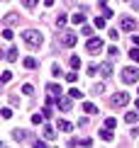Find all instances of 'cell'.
Here are the masks:
<instances>
[{"mask_svg": "<svg viewBox=\"0 0 139 148\" xmlns=\"http://www.w3.org/2000/svg\"><path fill=\"white\" fill-rule=\"evenodd\" d=\"M22 39H24V44L32 46V49H39V46H42V34L37 32V29H24V32H22Z\"/></svg>", "mask_w": 139, "mask_h": 148, "instance_id": "1", "label": "cell"}, {"mask_svg": "<svg viewBox=\"0 0 139 148\" xmlns=\"http://www.w3.org/2000/svg\"><path fill=\"white\" fill-rule=\"evenodd\" d=\"M122 80H124L127 85L137 83V80H139V71H137V68H124V71H122Z\"/></svg>", "mask_w": 139, "mask_h": 148, "instance_id": "2", "label": "cell"}, {"mask_svg": "<svg viewBox=\"0 0 139 148\" xmlns=\"http://www.w3.org/2000/svg\"><path fill=\"white\" fill-rule=\"evenodd\" d=\"M134 27H137L134 17H122L120 20V29H124V32H134Z\"/></svg>", "mask_w": 139, "mask_h": 148, "instance_id": "3", "label": "cell"}, {"mask_svg": "<svg viewBox=\"0 0 139 148\" xmlns=\"http://www.w3.org/2000/svg\"><path fill=\"white\" fill-rule=\"evenodd\" d=\"M110 102H112V107H124V104L129 102V95H127V92H117Z\"/></svg>", "mask_w": 139, "mask_h": 148, "instance_id": "4", "label": "cell"}, {"mask_svg": "<svg viewBox=\"0 0 139 148\" xmlns=\"http://www.w3.org/2000/svg\"><path fill=\"white\" fill-rule=\"evenodd\" d=\"M85 49H88V51H90V53H98V51H103V41H100V39H88V44H85Z\"/></svg>", "mask_w": 139, "mask_h": 148, "instance_id": "5", "label": "cell"}, {"mask_svg": "<svg viewBox=\"0 0 139 148\" xmlns=\"http://www.w3.org/2000/svg\"><path fill=\"white\" fill-rule=\"evenodd\" d=\"M61 44H64V46H68V49H71V46H76V34H73V32H66L64 36H61Z\"/></svg>", "mask_w": 139, "mask_h": 148, "instance_id": "6", "label": "cell"}, {"mask_svg": "<svg viewBox=\"0 0 139 148\" xmlns=\"http://www.w3.org/2000/svg\"><path fill=\"white\" fill-rule=\"evenodd\" d=\"M56 104H59L61 112H68V109H71V100H68V97H56Z\"/></svg>", "mask_w": 139, "mask_h": 148, "instance_id": "7", "label": "cell"}, {"mask_svg": "<svg viewBox=\"0 0 139 148\" xmlns=\"http://www.w3.org/2000/svg\"><path fill=\"white\" fill-rule=\"evenodd\" d=\"M71 22H73V24H83V22H85V12H81V10L73 12V15H71Z\"/></svg>", "mask_w": 139, "mask_h": 148, "instance_id": "8", "label": "cell"}, {"mask_svg": "<svg viewBox=\"0 0 139 148\" xmlns=\"http://www.w3.org/2000/svg\"><path fill=\"white\" fill-rule=\"evenodd\" d=\"M124 121H127V124H137V121H139V112H137V109H134V112H127V114H124Z\"/></svg>", "mask_w": 139, "mask_h": 148, "instance_id": "9", "label": "cell"}, {"mask_svg": "<svg viewBox=\"0 0 139 148\" xmlns=\"http://www.w3.org/2000/svg\"><path fill=\"white\" fill-rule=\"evenodd\" d=\"M47 90L51 92V95H59V97L64 95V92H61V85H56V83H49V85H47Z\"/></svg>", "mask_w": 139, "mask_h": 148, "instance_id": "10", "label": "cell"}, {"mask_svg": "<svg viewBox=\"0 0 139 148\" xmlns=\"http://www.w3.org/2000/svg\"><path fill=\"white\" fill-rule=\"evenodd\" d=\"M37 66H39V63H37V58H32V56H27V58H24V68H29V71H34Z\"/></svg>", "mask_w": 139, "mask_h": 148, "instance_id": "11", "label": "cell"}, {"mask_svg": "<svg viewBox=\"0 0 139 148\" xmlns=\"http://www.w3.org/2000/svg\"><path fill=\"white\" fill-rule=\"evenodd\" d=\"M5 22H8V24H17V22H20L17 12H8V15H5Z\"/></svg>", "mask_w": 139, "mask_h": 148, "instance_id": "12", "label": "cell"}, {"mask_svg": "<svg viewBox=\"0 0 139 148\" xmlns=\"http://www.w3.org/2000/svg\"><path fill=\"white\" fill-rule=\"evenodd\" d=\"M83 112L85 114H98V107H95V104H90V102H83Z\"/></svg>", "mask_w": 139, "mask_h": 148, "instance_id": "13", "label": "cell"}, {"mask_svg": "<svg viewBox=\"0 0 139 148\" xmlns=\"http://www.w3.org/2000/svg\"><path fill=\"white\" fill-rule=\"evenodd\" d=\"M12 138H15V141H24V138H27V131H22V129H15V131H12Z\"/></svg>", "mask_w": 139, "mask_h": 148, "instance_id": "14", "label": "cell"}, {"mask_svg": "<svg viewBox=\"0 0 139 148\" xmlns=\"http://www.w3.org/2000/svg\"><path fill=\"white\" fill-rule=\"evenodd\" d=\"M44 138H47V141H54L56 138V134H54L51 126H44Z\"/></svg>", "mask_w": 139, "mask_h": 148, "instance_id": "15", "label": "cell"}, {"mask_svg": "<svg viewBox=\"0 0 139 148\" xmlns=\"http://www.w3.org/2000/svg\"><path fill=\"white\" fill-rule=\"evenodd\" d=\"M5 58H8V61H15V58H17V49H15V46H10L8 51H5Z\"/></svg>", "mask_w": 139, "mask_h": 148, "instance_id": "16", "label": "cell"}, {"mask_svg": "<svg viewBox=\"0 0 139 148\" xmlns=\"http://www.w3.org/2000/svg\"><path fill=\"white\" fill-rule=\"evenodd\" d=\"M100 73H103V75H110L112 73V63H100V68H98Z\"/></svg>", "mask_w": 139, "mask_h": 148, "instance_id": "17", "label": "cell"}, {"mask_svg": "<svg viewBox=\"0 0 139 148\" xmlns=\"http://www.w3.org/2000/svg\"><path fill=\"white\" fill-rule=\"evenodd\" d=\"M68 97H71V100H81V97H83V95H81V90L71 88V90H68Z\"/></svg>", "mask_w": 139, "mask_h": 148, "instance_id": "18", "label": "cell"}, {"mask_svg": "<svg viewBox=\"0 0 139 148\" xmlns=\"http://www.w3.org/2000/svg\"><path fill=\"white\" fill-rule=\"evenodd\" d=\"M68 63H71V68L76 71V68H81V58L78 56H71V58H68Z\"/></svg>", "mask_w": 139, "mask_h": 148, "instance_id": "19", "label": "cell"}, {"mask_svg": "<svg viewBox=\"0 0 139 148\" xmlns=\"http://www.w3.org/2000/svg\"><path fill=\"white\" fill-rule=\"evenodd\" d=\"M117 126V119L115 116H110V119H105V129H115Z\"/></svg>", "mask_w": 139, "mask_h": 148, "instance_id": "20", "label": "cell"}, {"mask_svg": "<svg viewBox=\"0 0 139 148\" xmlns=\"http://www.w3.org/2000/svg\"><path fill=\"white\" fill-rule=\"evenodd\" d=\"M59 129H61V131H66V134H68V131H71L73 126L68 124V121H64V119H61V121H59Z\"/></svg>", "mask_w": 139, "mask_h": 148, "instance_id": "21", "label": "cell"}, {"mask_svg": "<svg viewBox=\"0 0 139 148\" xmlns=\"http://www.w3.org/2000/svg\"><path fill=\"white\" fill-rule=\"evenodd\" d=\"M100 136H103L105 141H112V129H103V131H100Z\"/></svg>", "mask_w": 139, "mask_h": 148, "instance_id": "22", "label": "cell"}, {"mask_svg": "<svg viewBox=\"0 0 139 148\" xmlns=\"http://www.w3.org/2000/svg\"><path fill=\"white\" fill-rule=\"evenodd\" d=\"M3 39H5V41H12V29H10V27L3 29Z\"/></svg>", "mask_w": 139, "mask_h": 148, "instance_id": "23", "label": "cell"}, {"mask_svg": "<svg viewBox=\"0 0 139 148\" xmlns=\"http://www.w3.org/2000/svg\"><path fill=\"white\" fill-rule=\"evenodd\" d=\"M42 119H47L42 112H39V114H32V124H42Z\"/></svg>", "mask_w": 139, "mask_h": 148, "instance_id": "24", "label": "cell"}, {"mask_svg": "<svg viewBox=\"0 0 139 148\" xmlns=\"http://www.w3.org/2000/svg\"><path fill=\"white\" fill-rule=\"evenodd\" d=\"M0 80H3V83H10V80H12V73H10V71H3V75H0Z\"/></svg>", "mask_w": 139, "mask_h": 148, "instance_id": "25", "label": "cell"}, {"mask_svg": "<svg viewBox=\"0 0 139 148\" xmlns=\"http://www.w3.org/2000/svg\"><path fill=\"white\" fill-rule=\"evenodd\" d=\"M107 53H110V58H115V56H120V49L117 46H110V49H107Z\"/></svg>", "mask_w": 139, "mask_h": 148, "instance_id": "26", "label": "cell"}, {"mask_svg": "<svg viewBox=\"0 0 139 148\" xmlns=\"http://www.w3.org/2000/svg\"><path fill=\"white\" fill-rule=\"evenodd\" d=\"M95 27L98 29H105V17H95Z\"/></svg>", "mask_w": 139, "mask_h": 148, "instance_id": "27", "label": "cell"}, {"mask_svg": "<svg viewBox=\"0 0 139 148\" xmlns=\"http://www.w3.org/2000/svg\"><path fill=\"white\" fill-rule=\"evenodd\" d=\"M129 58H132V61H137V63H139V49H132V51H129Z\"/></svg>", "mask_w": 139, "mask_h": 148, "instance_id": "28", "label": "cell"}, {"mask_svg": "<svg viewBox=\"0 0 139 148\" xmlns=\"http://www.w3.org/2000/svg\"><path fill=\"white\" fill-rule=\"evenodd\" d=\"M22 5H24V8H29V10H32V8H37V0H22Z\"/></svg>", "mask_w": 139, "mask_h": 148, "instance_id": "29", "label": "cell"}, {"mask_svg": "<svg viewBox=\"0 0 139 148\" xmlns=\"http://www.w3.org/2000/svg\"><path fill=\"white\" fill-rule=\"evenodd\" d=\"M22 92H24V95H32V92H34V88L27 83V85H22Z\"/></svg>", "mask_w": 139, "mask_h": 148, "instance_id": "30", "label": "cell"}, {"mask_svg": "<svg viewBox=\"0 0 139 148\" xmlns=\"http://www.w3.org/2000/svg\"><path fill=\"white\" fill-rule=\"evenodd\" d=\"M0 114H3V119H10V116H12V109H10V107H5Z\"/></svg>", "mask_w": 139, "mask_h": 148, "instance_id": "31", "label": "cell"}, {"mask_svg": "<svg viewBox=\"0 0 139 148\" xmlns=\"http://www.w3.org/2000/svg\"><path fill=\"white\" fill-rule=\"evenodd\" d=\"M51 73H54V75H59V78H61V66H59V63H54V66H51Z\"/></svg>", "mask_w": 139, "mask_h": 148, "instance_id": "32", "label": "cell"}, {"mask_svg": "<svg viewBox=\"0 0 139 148\" xmlns=\"http://www.w3.org/2000/svg\"><path fill=\"white\" fill-rule=\"evenodd\" d=\"M32 146H34V148H47V141H42V138H37V141H34Z\"/></svg>", "mask_w": 139, "mask_h": 148, "instance_id": "33", "label": "cell"}, {"mask_svg": "<svg viewBox=\"0 0 139 148\" xmlns=\"http://www.w3.org/2000/svg\"><path fill=\"white\" fill-rule=\"evenodd\" d=\"M66 24V15H59V20H56V27H64Z\"/></svg>", "mask_w": 139, "mask_h": 148, "instance_id": "34", "label": "cell"}, {"mask_svg": "<svg viewBox=\"0 0 139 148\" xmlns=\"http://www.w3.org/2000/svg\"><path fill=\"white\" fill-rule=\"evenodd\" d=\"M66 80H68V83H76V80H78V73H68Z\"/></svg>", "mask_w": 139, "mask_h": 148, "instance_id": "35", "label": "cell"}, {"mask_svg": "<svg viewBox=\"0 0 139 148\" xmlns=\"http://www.w3.org/2000/svg\"><path fill=\"white\" fill-rule=\"evenodd\" d=\"M107 34H110V39H115V41L120 39V32H117V29H110V32H107Z\"/></svg>", "mask_w": 139, "mask_h": 148, "instance_id": "36", "label": "cell"}, {"mask_svg": "<svg viewBox=\"0 0 139 148\" xmlns=\"http://www.w3.org/2000/svg\"><path fill=\"white\" fill-rule=\"evenodd\" d=\"M44 5H47V8H51V5H54V0H44Z\"/></svg>", "mask_w": 139, "mask_h": 148, "instance_id": "37", "label": "cell"}, {"mask_svg": "<svg viewBox=\"0 0 139 148\" xmlns=\"http://www.w3.org/2000/svg\"><path fill=\"white\" fill-rule=\"evenodd\" d=\"M134 109H137V112H139V97H137V100H134Z\"/></svg>", "mask_w": 139, "mask_h": 148, "instance_id": "38", "label": "cell"}, {"mask_svg": "<svg viewBox=\"0 0 139 148\" xmlns=\"http://www.w3.org/2000/svg\"><path fill=\"white\" fill-rule=\"evenodd\" d=\"M124 3H132V0H124Z\"/></svg>", "mask_w": 139, "mask_h": 148, "instance_id": "39", "label": "cell"}]
</instances>
